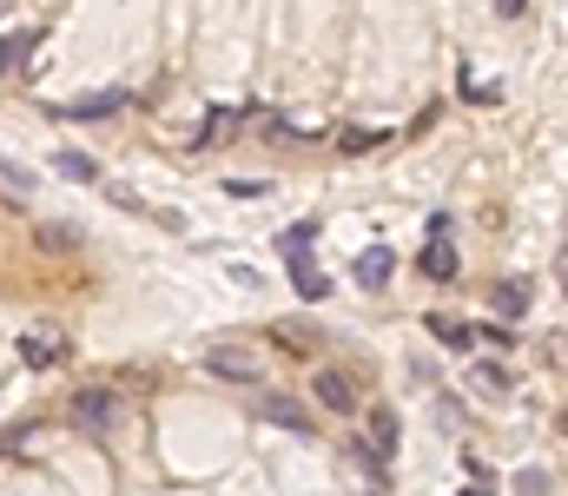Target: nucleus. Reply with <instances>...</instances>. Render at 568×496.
<instances>
[{
  "label": "nucleus",
  "instance_id": "f257e3e1",
  "mask_svg": "<svg viewBox=\"0 0 568 496\" xmlns=\"http://www.w3.org/2000/svg\"><path fill=\"white\" fill-rule=\"evenodd\" d=\"M67 417H73L87 437H113V431H120V397H113L106 384H80V391L67 397Z\"/></svg>",
  "mask_w": 568,
  "mask_h": 496
},
{
  "label": "nucleus",
  "instance_id": "f03ea898",
  "mask_svg": "<svg viewBox=\"0 0 568 496\" xmlns=\"http://www.w3.org/2000/svg\"><path fill=\"white\" fill-rule=\"evenodd\" d=\"M205 371L212 377H232V384H265V351H252V344H212L205 351Z\"/></svg>",
  "mask_w": 568,
  "mask_h": 496
},
{
  "label": "nucleus",
  "instance_id": "7ed1b4c3",
  "mask_svg": "<svg viewBox=\"0 0 568 496\" xmlns=\"http://www.w3.org/2000/svg\"><path fill=\"white\" fill-rule=\"evenodd\" d=\"M311 391H317V404H324L331 417H351V411H357V384H351L344 371H317Z\"/></svg>",
  "mask_w": 568,
  "mask_h": 496
},
{
  "label": "nucleus",
  "instance_id": "20e7f679",
  "mask_svg": "<svg viewBox=\"0 0 568 496\" xmlns=\"http://www.w3.org/2000/svg\"><path fill=\"white\" fill-rule=\"evenodd\" d=\"M529 298H536V285H529L523 272H509V279H496V292H489V305H496V318H523V312H529Z\"/></svg>",
  "mask_w": 568,
  "mask_h": 496
},
{
  "label": "nucleus",
  "instance_id": "39448f33",
  "mask_svg": "<svg viewBox=\"0 0 568 496\" xmlns=\"http://www.w3.org/2000/svg\"><path fill=\"white\" fill-rule=\"evenodd\" d=\"M364 437H371V464H377V457L390 464V457H397V411H390V404H377V411H371V424H364Z\"/></svg>",
  "mask_w": 568,
  "mask_h": 496
},
{
  "label": "nucleus",
  "instance_id": "423d86ee",
  "mask_svg": "<svg viewBox=\"0 0 568 496\" xmlns=\"http://www.w3.org/2000/svg\"><path fill=\"white\" fill-rule=\"evenodd\" d=\"M126 107V87H106V93H87V100H67L60 113L67 120H106V113H120Z\"/></svg>",
  "mask_w": 568,
  "mask_h": 496
},
{
  "label": "nucleus",
  "instance_id": "0eeeda50",
  "mask_svg": "<svg viewBox=\"0 0 568 496\" xmlns=\"http://www.w3.org/2000/svg\"><path fill=\"white\" fill-rule=\"evenodd\" d=\"M60 357H67V344H60L53 331H27V337H20V364H27V371H47V364H60Z\"/></svg>",
  "mask_w": 568,
  "mask_h": 496
},
{
  "label": "nucleus",
  "instance_id": "6e6552de",
  "mask_svg": "<svg viewBox=\"0 0 568 496\" xmlns=\"http://www.w3.org/2000/svg\"><path fill=\"white\" fill-rule=\"evenodd\" d=\"M417 265H424V279H436V285H449V279H463V265H456V245H449V239H429V245H424V259H417Z\"/></svg>",
  "mask_w": 568,
  "mask_h": 496
},
{
  "label": "nucleus",
  "instance_id": "1a4fd4ad",
  "mask_svg": "<svg viewBox=\"0 0 568 496\" xmlns=\"http://www.w3.org/2000/svg\"><path fill=\"white\" fill-rule=\"evenodd\" d=\"M390 272H397L390 245H371V252L357 259V285H364V292H384V285H390Z\"/></svg>",
  "mask_w": 568,
  "mask_h": 496
},
{
  "label": "nucleus",
  "instance_id": "9d476101",
  "mask_svg": "<svg viewBox=\"0 0 568 496\" xmlns=\"http://www.w3.org/2000/svg\"><path fill=\"white\" fill-rule=\"evenodd\" d=\"M265 417H272V424H284V431H311V411H304V404H297V397H265Z\"/></svg>",
  "mask_w": 568,
  "mask_h": 496
},
{
  "label": "nucleus",
  "instance_id": "9b49d317",
  "mask_svg": "<svg viewBox=\"0 0 568 496\" xmlns=\"http://www.w3.org/2000/svg\"><path fill=\"white\" fill-rule=\"evenodd\" d=\"M291 285H297L304 298H324V292H331V279H324L311 259H291Z\"/></svg>",
  "mask_w": 568,
  "mask_h": 496
},
{
  "label": "nucleus",
  "instance_id": "f8f14e48",
  "mask_svg": "<svg viewBox=\"0 0 568 496\" xmlns=\"http://www.w3.org/2000/svg\"><path fill=\"white\" fill-rule=\"evenodd\" d=\"M53 165H60V179H80V185H100V165L87 160V153H53Z\"/></svg>",
  "mask_w": 568,
  "mask_h": 496
},
{
  "label": "nucleus",
  "instance_id": "ddd939ff",
  "mask_svg": "<svg viewBox=\"0 0 568 496\" xmlns=\"http://www.w3.org/2000/svg\"><path fill=\"white\" fill-rule=\"evenodd\" d=\"M40 245L47 252H73L80 245V225H40Z\"/></svg>",
  "mask_w": 568,
  "mask_h": 496
},
{
  "label": "nucleus",
  "instance_id": "4468645a",
  "mask_svg": "<svg viewBox=\"0 0 568 496\" xmlns=\"http://www.w3.org/2000/svg\"><path fill=\"white\" fill-rule=\"evenodd\" d=\"M311 239H317V219H304V225H291V232L278 239V252H291V259H304V245H311Z\"/></svg>",
  "mask_w": 568,
  "mask_h": 496
},
{
  "label": "nucleus",
  "instance_id": "2eb2a0df",
  "mask_svg": "<svg viewBox=\"0 0 568 496\" xmlns=\"http://www.w3.org/2000/svg\"><path fill=\"white\" fill-rule=\"evenodd\" d=\"M516 490H523V496H556V477H549V470H523V477H516Z\"/></svg>",
  "mask_w": 568,
  "mask_h": 496
},
{
  "label": "nucleus",
  "instance_id": "dca6fc26",
  "mask_svg": "<svg viewBox=\"0 0 568 496\" xmlns=\"http://www.w3.org/2000/svg\"><path fill=\"white\" fill-rule=\"evenodd\" d=\"M476 391H496V397H503V391H509V371H503V364H476Z\"/></svg>",
  "mask_w": 568,
  "mask_h": 496
},
{
  "label": "nucleus",
  "instance_id": "f3484780",
  "mask_svg": "<svg viewBox=\"0 0 568 496\" xmlns=\"http://www.w3.org/2000/svg\"><path fill=\"white\" fill-rule=\"evenodd\" d=\"M429 331H436L443 344H456V351L469 344V325H463V318H429Z\"/></svg>",
  "mask_w": 568,
  "mask_h": 496
},
{
  "label": "nucleus",
  "instance_id": "a211bd4d",
  "mask_svg": "<svg viewBox=\"0 0 568 496\" xmlns=\"http://www.w3.org/2000/svg\"><path fill=\"white\" fill-rule=\"evenodd\" d=\"M106 199H113L120 212H145V199H140V192H126V185H106Z\"/></svg>",
  "mask_w": 568,
  "mask_h": 496
},
{
  "label": "nucleus",
  "instance_id": "6ab92c4d",
  "mask_svg": "<svg viewBox=\"0 0 568 496\" xmlns=\"http://www.w3.org/2000/svg\"><path fill=\"white\" fill-rule=\"evenodd\" d=\"M371 146H384V133H344V153H371Z\"/></svg>",
  "mask_w": 568,
  "mask_h": 496
},
{
  "label": "nucleus",
  "instance_id": "aec40b11",
  "mask_svg": "<svg viewBox=\"0 0 568 496\" xmlns=\"http://www.w3.org/2000/svg\"><path fill=\"white\" fill-rule=\"evenodd\" d=\"M463 496H489V490H463Z\"/></svg>",
  "mask_w": 568,
  "mask_h": 496
}]
</instances>
